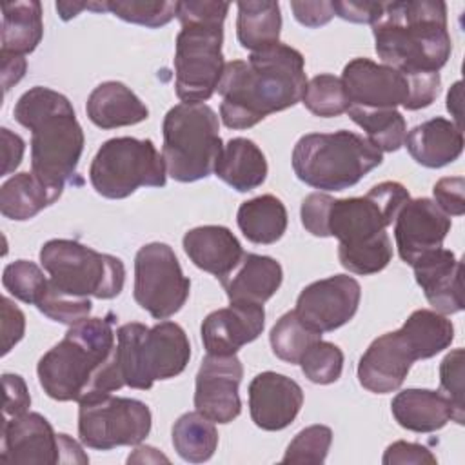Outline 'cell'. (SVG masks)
I'll use <instances>...</instances> for the list:
<instances>
[{
  "instance_id": "cell-7",
  "label": "cell",
  "mask_w": 465,
  "mask_h": 465,
  "mask_svg": "<svg viewBox=\"0 0 465 465\" xmlns=\"http://www.w3.org/2000/svg\"><path fill=\"white\" fill-rule=\"evenodd\" d=\"M383 162V154L367 138L352 131L309 133L292 149L298 180L320 191H343Z\"/></svg>"
},
{
  "instance_id": "cell-26",
  "label": "cell",
  "mask_w": 465,
  "mask_h": 465,
  "mask_svg": "<svg viewBox=\"0 0 465 465\" xmlns=\"http://www.w3.org/2000/svg\"><path fill=\"white\" fill-rule=\"evenodd\" d=\"M89 120L100 129H116L147 120L145 104L122 82L109 80L96 85L85 104Z\"/></svg>"
},
{
  "instance_id": "cell-2",
  "label": "cell",
  "mask_w": 465,
  "mask_h": 465,
  "mask_svg": "<svg viewBox=\"0 0 465 465\" xmlns=\"http://www.w3.org/2000/svg\"><path fill=\"white\" fill-rule=\"evenodd\" d=\"M44 392L56 401H85L122 389L113 314L71 325L36 365Z\"/></svg>"
},
{
  "instance_id": "cell-53",
  "label": "cell",
  "mask_w": 465,
  "mask_h": 465,
  "mask_svg": "<svg viewBox=\"0 0 465 465\" xmlns=\"http://www.w3.org/2000/svg\"><path fill=\"white\" fill-rule=\"evenodd\" d=\"M447 109L454 116L456 125L461 129V82H454V85L449 89Z\"/></svg>"
},
{
  "instance_id": "cell-15",
  "label": "cell",
  "mask_w": 465,
  "mask_h": 465,
  "mask_svg": "<svg viewBox=\"0 0 465 465\" xmlns=\"http://www.w3.org/2000/svg\"><path fill=\"white\" fill-rule=\"evenodd\" d=\"M0 461L20 465L87 463L82 447L67 434H56L38 412L4 418L0 432Z\"/></svg>"
},
{
  "instance_id": "cell-48",
  "label": "cell",
  "mask_w": 465,
  "mask_h": 465,
  "mask_svg": "<svg viewBox=\"0 0 465 465\" xmlns=\"http://www.w3.org/2000/svg\"><path fill=\"white\" fill-rule=\"evenodd\" d=\"M2 383L5 391V400H4V418H13L27 412L31 407V396L27 392V385L18 374L4 372L2 374Z\"/></svg>"
},
{
  "instance_id": "cell-27",
  "label": "cell",
  "mask_w": 465,
  "mask_h": 465,
  "mask_svg": "<svg viewBox=\"0 0 465 465\" xmlns=\"http://www.w3.org/2000/svg\"><path fill=\"white\" fill-rule=\"evenodd\" d=\"M398 425L412 432H434L454 421V409L445 394L430 389H405L391 401Z\"/></svg>"
},
{
  "instance_id": "cell-37",
  "label": "cell",
  "mask_w": 465,
  "mask_h": 465,
  "mask_svg": "<svg viewBox=\"0 0 465 465\" xmlns=\"http://www.w3.org/2000/svg\"><path fill=\"white\" fill-rule=\"evenodd\" d=\"M302 102L312 114L322 118L340 116L351 107L341 78L329 73L316 74L307 82Z\"/></svg>"
},
{
  "instance_id": "cell-52",
  "label": "cell",
  "mask_w": 465,
  "mask_h": 465,
  "mask_svg": "<svg viewBox=\"0 0 465 465\" xmlns=\"http://www.w3.org/2000/svg\"><path fill=\"white\" fill-rule=\"evenodd\" d=\"M0 62H2V87H4V93H7L15 84H18L24 78L27 62L22 54L4 53V51H0Z\"/></svg>"
},
{
  "instance_id": "cell-10",
  "label": "cell",
  "mask_w": 465,
  "mask_h": 465,
  "mask_svg": "<svg viewBox=\"0 0 465 465\" xmlns=\"http://www.w3.org/2000/svg\"><path fill=\"white\" fill-rule=\"evenodd\" d=\"M341 82L351 105L369 109L418 111L440 94V73H407L369 58H354L343 67Z\"/></svg>"
},
{
  "instance_id": "cell-16",
  "label": "cell",
  "mask_w": 465,
  "mask_h": 465,
  "mask_svg": "<svg viewBox=\"0 0 465 465\" xmlns=\"http://www.w3.org/2000/svg\"><path fill=\"white\" fill-rule=\"evenodd\" d=\"M242 378L243 367L236 354H207L196 372V411L214 423H231L242 412Z\"/></svg>"
},
{
  "instance_id": "cell-19",
  "label": "cell",
  "mask_w": 465,
  "mask_h": 465,
  "mask_svg": "<svg viewBox=\"0 0 465 465\" xmlns=\"http://www.w3.org/2000/svg\"><path fill=\"white\" fill-rule=\"evenodd\" d=\"M303 405L302 387L289 376L265 371L249 383V412L256 427L282 430L289 427Z\"/></svg>"
},
{
  "instance_id": "cell-11",
  "label": "cell",
  "mask_w": 465,
  "mask_h": 465,
  "mask_svg": "<svg viewBox=\"0 0 465 465\" xmlns=\"http://www.w3.org/2000/svg\"><path fill=\"white\" fill-rule=\"evenodd\" d=\"M40 263L49 272V283L73 296L116 298L125 283L124 262L98 252L80 242L54 238L42 245Z\"/></svg>"
},
{
  "instance_id": "cell-32",
  "label": "cell",
  "mask_w": 465,
  "mask_h": 465,
  "mask_svg": "<svg viewBox=\"0 0 465 465\" xmlns=\"http://www.w3.org/2000/svg\"><path fill=\"white\" fill-rule=\"evenodd\" d=\"M236 222L249 242L269 245L283 236L287 229V209L274 194H262L238 207Z\"/></svg>"
},
{
  "instance_id": "cell-34",
  "label": "cell",
  "mask_w": 465,
  "mask_h": 465,
  "mask_svg": "<svg viewBox=\"0 0 465 465\" xmlns=\"http://www.w3.org/2000/svg\"><path fill=\"white\" fill-rule=\"evenodd\" d=\"M171 436L176 454L189 463H203L211 460L218 447V430L214 421L198 411L182 414L174 421Z\"/></svg>"
},
{
  "instance_id": "cell-1",
  "label": "cell",
  "mask_w": 465,
  "mask_h": 465,
  "mask_svg": "<svg viewBox=\"0 0 465 465\" xmlns=\"http://www.w3.org/2000/svg\"><path fill=\"white\" fill-rule=\"evenodd\" d=\"M307 85L303 54L282 42L225 64L218 84L220 116L229 129H249L302 102Z\"/></svg>"
},
{
  "instance_id": "cell-49",
  "label": "cell",
  "mask_w": 465,
  "mask_h": 465,
  "mask_svg": "<svg viewBox=\"0 0 465 465\" xmlns=\"http://www.w3.org/2000/svg\"><path fill=\"white\" fill-rule=\"evenodd\" d=\"M336 16L354 24H374L383 11V2H331Z\"/></svg>"
},
{
  "instance_id": "cell-35",
  "label": "cell",
  "mask_w": 465,
  "mask_h": 465,
  "mask_svg": "<svg viewBox=\"0 0 465 465\" xmlns=\"http://www.w3.org/2000/svg\"><path fill=\"white\" fill-rule=\"evenodd\" d=\"M349 118L367 133V140L381 153L398 151L407 136V122L398 109H369L351 105Z\"/></svg>"
},
{
  "instance_id": "cell-54",
  "label": "cell",
  "mask_w": 465,
  "mask_h": 465,
  "mask_svg": "<svg viewBox=\"0 0 465 465\" xmlns=\"http://www.w3.org/2000/svg\"><path fill=\"white\" fill-rule=\"evenodd\" d=\"M84 9H89V2H56V11L62 20H71Z\"/></svg>"
},
{
  "instance_id": "cell-33",
  "label": "cell",
  "mask_w": 465,
  "mask_h": 465,
  "mask_svg": "<svg viewBox=\"0 0 465 465\" xmlns=\"http://www.w3.org/2000/svg\"><path fill=\"white\" fill-rule=\"evenodd\" d=\"M416 360H427L447 349L454 340L452 322L436 311L418 309L398 329Z\"/></svg>"
},
{
  "instance_id": "cell-38",
  "label": "cell",
  "mask_w": 465,
  "mask_h": 465,
  "mask_svg": "<svg viewBox=\"0 0 465 465\" xmlns=\"http://www.w3.org/2000/svg\"><path fill=\"white\" fill-rule=\"evenodd\" d=\"M338 260L343 269L354 274H376L383 271L389 262L392 260V242L387 232L378 236L372 242L354 245V247H343L338 245Z\"/></svg>"
},
{
  "instance_id": "cell-28",
  "label": "cell",
  "mask_w": 465,
  "mask_h": 465,
  "mask_svg": "<svg viewBox=\"0 0 465 465\" xmlns=\"http://www.w3.org/2000/svg\"><path fill=\"white\" fill-rule=\"evenodd\" d=\"M267 160L262 149L249 138H231L214 165V174L238 193L260 187L267 178Z\"/></svg>"
},
{
  "instance_id": "cell-20",
  "label": "cell",
  "mask_w": 465,
  "mask_h": 465,
  "mask_svg": "<svg viewBox=\"0 0 465 465\" xmlns=\"http://www.w3.org/2000/svg\"><path fill=\"white\" fill-rule=\"evenodd\" d=\"M414 361L416 358L401 332H385L360 358L358 381L374 394L394 392L405 381Z\"/></svg>"
},
{
  "instance_id": "cell-42",
  "label": "cell",
  "mask_w": 465,
  "mask_h": 465,
  "mask_svg": "<svg viewBox=\"0 0 465 465\" xmlns=\"http://www.w3.org/2000/svg\"><path fill=\"white\" fill-rule=\"evenodd\" d=\"M332 443V430L327 425H311L300 430L289 443L282 463H311L325 461Z\"/></svg>"
},
{
  "instance_id": "cell-14",
  "label": "cell",
  "mask_w": 465,
  "mask_h": 465,
  "mask_svg": "<svg viewBox=\"0 0 465 465\" xmlns=\"http://www.w3.org/2000/svg\"><path fill=\"white\" fill-rule=\"evenodd\" d=\"M191 280L183 274L174 251L162 242H151L134 256L136 303L156 320H167L187 302Z\"/></svg>"
},
{
  "instance_id": "cell-39",
  "label": "cell",
  "mask_w": 465,
  "mask_h": 465,
  "mask_svg": "<svg viewBox=\"0 0 465 465\" xmlns=\"http://www.w3.org/2000/svg\"><path fill=\"white\" fill-rule=\"evenodd\" d=\"M2 285L16 300L36 305L49 287V278L35 262L16 260L4 267Z\"/></svg>"
},
{
  "instance_id": "cell-21",
  "label": "cell",
  "mask_w": 465,
  "mask_h": 465,
  "mask_svg": "<svg viewBox=\"0 0 465 465\" xmlns=\"http://www.w3.org/2000/svg\"><path fill=\"white\" fill-rule=\"evenodd\" d=\"M263 327V305L231 303L207 314L200 332L207 354H236L243 345L254 341Z\"/></svg>"
},
{
  "instance_id": "cell-23",
  "label": "cell",
  "mask_w": 465,
  "mask_h": 465,
  "mask_svg": "<svg viewBox=\"0 0 465 465\" xmlns=\"http://www.w3.org/2000/svg\"><path fill=\"white\" fill-rule=\"evenodd\" d=\"M182 243L189 260L218 280L229 276L243 258L238 238L223 225L194 227L183 234Z\"/></svg>"
},
{
  "instance_id": "cell-22",
  "label": "cell",
  "mask_w": 465,
  "mask_h": 465,
  "mask_svg": "<svg viewBox=\"0 0 465 465\" xmlns=\"http://www.w3.org/2000/svg\"><path fill=\"white\" fill-rule=\"evenodd\" d=\"M411 267L414 269L416 283L436 312L456 314L463 311L461 262L452 251L443 247L429 251Z\"/></svg>"
},
{
  "instance_id": "cell-46",
  "label": "cell",
  "mask_w": 465,
  "mask_h": 465,
  "mask_svg": "<svg viewBox=\"0 0 465 465\" xmlns=\"http://www.w3.org/2000/svg\"><path fill=\"white\" fill-rule=\"evenodd\" d=\"M381 461H383V465H405V463L436 465L438 463L436 456L425 445L411 443V441H403V440L389 445Z\"/></svg>"
},
{
  "instance_id": "cell-5",
  "label": "cell",
  "mask_w": 465,
  "mask_h": 465,
  "mask_svg": "<svg viewBox=\"0 0 465 465\" xmlns=\"http://www.w3.org/2000/svg\"><path fill=\"white\" fill-rule=\"evenodd\" d=\"M227 2H178L182 24L174 51V89L185 104H203L218 89L223 74V20Z\"/></svg>"
},
{
  "instance_id": "cell-9",
  "label": "cell",
  "mask_w": 465,
  "mask_h": 465,
  "mask_svg": "<svg viewBox=\"0 0 465 465\" xmlns=\"http://www.w3.org/2000/svg\"><path fill=\"white\" fill-rule=\"evenodd\" d=\"M218 114L207 104H178L163 118L162 156L167 174L182 183L198 182L214 173L223 149Z\"/></svg>"
},
{
  "instance_id": "cell-45",
  "label": "cell",
  "mask_w": 465,
  "mask_h": 465,
  "mask_svg": "<svg viewBox=\"0 0 465 465\" xmlns=\"http://www.w3.org/2000/svg\"><path fill=\"white\" fill-rule=\"evenodd\" d=\"M465 180L463 176H445L440 178L434 187V202L449 216H461L465 213Z\"/></svg>"
},
{
  "instance_id": "cell-43",
  "label": "cell",
  "mask_w": 465,
  "mask_h": 465,
  "mask_svg": "<svg viewBox=\"0 0 465 465\" xmlns=\"http://www.w3.org/2000/svg\"><path fill=\"white\" fill-rule=\"evenodd\" d=\"M38 311L44 312L49 320L65 323V325H76L89 318L93 303L89 298L84 296H73L67 292H62L54 289L51 283L40 302L36 303Z\"/></svg>"
},
{
  "instance_id": "cell-36",
  "label": "cell",
  "mask_w": 465,
  "mask_h": 465,
  "mask_svg": "<svg viewBox=\"0 0 465 465\" xmlns=\"http://www.w3.org/2000/svg\"><path fill=\"white\" fill-rule=\"evenodd\" d=\"M318 340H322V332L309 327L296 311L280 316L269 334L272 352L291 365L300 363L305 351Z\"/></svg>"
},
{
  "instance_id": "cell-13",
  "label": "cell",
  "mask_w": 465,
  "mask_h": 465,
  "mask_svg": "<svg viewBox=\"0 0 465 465\" xmlns=\"http://www.w3.org/2000/svg\"><path fill=\"white\" fill-rule=\"evenodd\" d=\"M149 407L134 398L98 396L80 401L78 436L94 450L142 443L151 430Z\"/></svg>"
},
{
  "instance_id": "cell-6",
  "label": "cell",
  "mask_w": 465,
  "mask_h": 465,
  "mask_svg": "<svg viewBox=\"0 0 465 465\" xmlns=\"http://www.w3.org/2000/svg\"><path fill=\"white\" fill-rule=\"evenodd\" d=\"M409 191L400 182H381L363 196L332 198L325 193H311L303 198L302 225L312 236L338 238L340 245L354 247L376 240L394 222Z\"/></svg>"
},
{
  "instance_id": "cell-8",
  "label": "cell",
  "mask_w": 465,
  "mask_h": 465,
  "mask_svg": "<svg viewBox=\"0 0 465 465\" xmlns=\"http://www.w3.org/2000/svg\"><path fill=\"white\" fill-rule=\"evenodd\" d=\"M116 356L124 383L149 391L156 380H169L185 371L191 343L174 322L162 320L153 327L131 322L116 331Z\"/></svg>"
},
{
  "instance_id": "cell-24",
  "label": "cell",
  "mask_w": 465,
  "mask_h": 465,
  "mask_svg": "<svg viewBox=\"0 0 465 465\" xmlns=\"http://www.w3.org/2000/svg\"><path fill=\"white\" fill-rule=\"evenodd\" d=\"M283 280L282 265L263 254L243 252L236 269L220 280L231 303L263 305L276 294Z\"/></svg>"
},
{
  "instance_id": "cell-12",
  "label": "cell",
  "mask_w": 465,
  "mask_h": 465,
  "mask_svg": "<svg viewBox=\"0 0 465 465\" xmlns=\"http://www.w3.org/2000/svg\"><path fill=\"white\" fill-rule=\"evenodd\" d=\"M167 167L153 140L118 136L104 142L96 151L89 180L104 198L122 200L140 187H163Z\"/></svg>"
},
{
  "instance_id": "cell-4",
  "label": "cell",
  "mask_w": 465,
  "mask_h": 465,
  "mask_svg": "<svg viewBox=\"0 0 465 465\" xmlns=\"http://www.w3.org/2000/svg\"><path fill=\"white\" fill-rule=\"evenodd\" d=\"M13 114L31 131V171L47 185L64 189L76 173L85 143L67 96L36 85L18 98Z\"/></svg>"
},
{
  "instance_id": "cell-44",
  "label": "cell",
  "mask_w": 465,
  "mask_h": 465,
  "mask_svg": "<svg viewBox=\"0 0 465 465\" xmlns=\"http://www.w3.org/2000/svg\"><path fill=\"white\" fill-rule=\"evenodd\" d=\"M440 392L445 394L454 409V421L463 425V349L450 351L440 363Z\"/></svg>"
},
{
  "instance_id": "cell-18",
  "label": "cell",
  "mask_w": 465,
  "mask_h": 465,
  "mask_svg": "<svg viewBox=\"0 0 465 465\" xmlns=\"http://www.w3.org/2000/svg\"><path fill=\"white\" fill-rule=\"evenodd\" d=\"M450 225V216L434 200L414 198L405 202L394 218V240L400 258L412 265L425 252L440 249Z\"/></svg>"
},
{
  "instance_id": "cell-50",
  "label": "cell",
  "mask_w": 465,
  "mask_h": 465,
  "mask_svg": "<svg viewBox=\"0 0 465 465\" xmlns=\"http://www.w3.org/2000/svg\"><path fill=\"white\" fill-rule=\"evenodd\" d=\"M294 18L305 27L325 25L332 16L331 2H291Z\"/></svg>"
},
{
  "instance_id": "cell-25",
  "label": "cell",
  "mask_w": 465,
  "mask_h": 465,
  "mask_svg": "<svg viewBox=\"0 0 465 465\" xmlns=\"http://www.w3.org/2000/svg\"><path fill=\"white\" fill-rule=\"evenodd\" d=\"M403 145L420 165L440 169L460 158L463 151V133L454 122L436 116L412 127Z\"/></svg>"
},
{
  "instance_id": "cell-31",
  "label": "cell",
  "mask_w": 465,
  "mask_h": 465,
  "mask_svg": "<svg viewBox=\"0 0 465 465\" xmlns=\"http://www.w3.org/2000/svg\"><path fill=\"white\" fill-rule=\"evenodd\" d=\"M236 36L242 47L262 51L280 42L282 13L278 2L247 0L238 2Z\"/></svg>"
},
{
  "instance_id": "cell-47",
  "label": "cell",
  "mask_w": 465,
  "mask_h": 465,
  "mask_svg": "<svg viewBox=\"0 0 465 465\" xmlns=\"http://www.w3.org/2000/svg\"><path fill=\"white\" fill-rule=\"evenodd\" d=\"M25 332V316L7 296L2 298V356H5Z\"/></svg>"
},
{
  "instance_id": "cell-30",
  "label": "cell",
  "mask_w": 465,
  "mask_h": 465,
  "mask_svg": "<svg viewBox=\"0 0 465 465\" xmlns=\"http://www.w3.org/2000/svg\"><path fill=\"white\" fill-rule=\"evenodd\" d=\"M42 36L44 20L42 4L38 0H20L2 5L0 51L25 56L36 49Z\"/></svg>"
},
{
  "instance_id": "cell-3",
  "label": "cell",
  "mask_w": 465,
  "mask_h": 465,
  "mask_svg": "<svg viewBox=\"0 0 465 465\" xmlns=\"http://www.w3.org/2000/svg\"><path fill=\"white\" fill-rule=\"evenodd\" d=\"M372 35L381 62L407 73H440L452 53L447 5L440 0L383 2Z\"/></svg>"
},
{
  "instance_id": "cell-41",
  "label": "cell",
  "mask_w": 465,
  "mask_h": 465,
  "mask_svg": "<svg viewBox=\"0 0 465 465\" xmlns=\"http://www.w3.org/2000/svg\"><path fill=\"white\" fill-rule=\"evenodd\" d=\"M305 378L318 385L334 383L341 376L343 352L331 341H314L300 360Z\"/></svg>"
},
{
  "instance_id": "cell-17",
  "label": "cell",
  "mask_w": 465,
  "mask_h": 465,
  "mask_svg": "<svg viewBox=\"0 0 465 465\" xmlns=\"http://www.w3.org/2000/svg\"><path fill=\"white\" fill-rule=\"evenodd\" d=\"M360 298L361 287L352 276L334 274L303 287L294 311L314 331L331 332L352 320Z\"/></svg>"
},
{
  "instance_id": "cell-29",
  "label": "cell",
  "mask_w": 465,
  "mask_h": 465,
  "mask_svg": "<svg viewBox=\"0 0 465 465\" xmlns=\"http://www.w3.org/2000/svg\"><path fill=\"white\" fill-rule=\"evenodd\" d=\"M64 189L47 185L33 171L16 173L0 187V213L16 222L31 220L53 205Z\"/></svg>"
},
{
  "instance_id": "cell-40",
  "label": "cell",
  "mask_w": 465,
  "mask_h": 465,
  "mask_svg": "<svg viewBox=\"0 0 465 465\" xmlns=\"http://www.w3.org/2000/svg\"><path fill=\"white\" fill-rule=\"evenodd\" d=\"M107 11L114 16L151 29L169 24L178 11V2H147V0H113L107 2Z\"/></svg>"
},
{
  "instance_id": "cell-51",
  "label": "cell",
  "mask_w": 465,
  "mask_h": 465,
  "mask_svg": "<svg viewBox=\"0 0 465 465\" xmlns=\"http://www.w3.org/2000/svg\"><path fill=\"white\" fill-rule=\"evenodd\" d=\"M0 138H2V154H4V165H2V176L13 173L22 158H24V151H25V143L22 140V136H18L16 133L9 131L7 127L0 129Z\"/></svg>"
}]
</instances>
